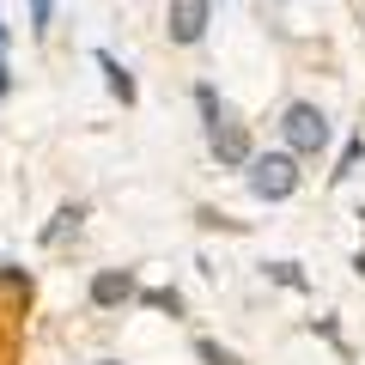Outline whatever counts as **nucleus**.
Here are the masks:
<instances>
[{"mask_svg": "<svg viewBox=\"0 0 365 365\" xmlns=\"http://www.w3.org/2000/svg\"><path fill=\"white\" fill-rule=\"evenodd\" d=\"M244 182H250L256 201H287L292 189H299V158L292 153H256L250 170H244Z\"/></svg>", "mask_w": 365, "mask_h": 365, "instance_id": "obj_1", "label": "nucleus"}, {"mask_svg": "<svg viewBox=\"0 0 365 365\" xmlns=\"http://www.w3.org/2000/svg\"><path fill=\"white\" fill-rule=\"evenodd\" d=\"M280 134H287V153L292 158H317L329 146V116L317 104H287V116H280Z\"/></svg>", "mask_w": 365, "mask_h": 365, "instance_id": "obj_2", "label": "nucleus"}, {"mask_svg": "<svg viewBox=\"0 0 365 365\" xmlns=\"http://www.w3.org/2000/svg\"><path fill=\"white\" fill-rule=\"evenodd\" d=\"M207 19H213V0H170V13H165V31H170V43H201L207 37Z\"/></svg>", "mask_w": 365, "mask_h": 365, "instance_id": "obj_3", "label": "nucleus"}, {"mask_svg": "<svg viewBox=\"0 0 365 365\" xmlns=\"http://www.w3.org/2000/svg\"><path fill=\"white\" fill-rule=\"evenodd\" d=\"M207 146H213V158H220V165H244V170H250V158H256V153H250V128L232 116V110L207 128Z\"/></svg>", "mask_w": 365, "mask_h": 365, "instance_id": "obj_4", "label": "nucleus"}, {"mask_svg": "<svg viewBox=\"0 0 365 365\" xmlns=\"http://www.w3.org/2000/svg\"><path fill=\"white\" fill-rule=\"evenodd\" d=\"M128 299H134V268H98L91 274V304L98 311H116Z\"/></svg>", "mask_w": 365, "mask_h": 365, "instance_id": "obj_5", "label": "nucleus"}, {"mask_svg": "<svg viewBox=\"0 0 365 365\" xmlns=\"http://www.w3.org/2000/svg\"><path fill=\"white\" fill-rule=\"evenodd\" d=\"M98 67H104V86L116 91L122 104H134V98H140V91H134V79H128V67H122V61H116L110 49H98Z\"/></svg>", "mask_w": 365, "mask_h": 365, "instance_id": "obj_6", "label": "nucleus"}, {"mask_svg": "<svg viewBox=\"0 0 365 365\" xmlns=\"http://www.w3.org/2000/svg\"><path fill=\"white\" fill-rule=\"evenodd\" d=\"M359 158H365V140H347V146H341V158H335V170H329V177H353V170H359Z\"/></svg>", "mask_w": 365, "mask_h": 365, "instance_id": "obj_7", "label": "nucleus"}, {"mask_svg": "<svg viewBox=\"0 0 365 365\" xmlns=\"http://www.w3.org/2000/svg\"><path fill=\"white\" fill-rule=\"evenodd\" d=\"M195 359H201V365H244V359H237V353H225L220 341H207V335L195 341Z\"/></svg>", "mask_w": 365, "mask_h": 365, "instance_id": "obj_8", "label": "nucleus"}, {"mask_svg": "<svg viewBox=\"0 0 365 365\" xmlns=\"http://www.w3.org/2000/svg\"><path fill=\"white\" fill-rule=\"evenodd\" d=\"M73 225H79V207H61V213L49 220V232H43V244H61V237L73 232Z\"/></svg>", "mask_w": 365, "mask_h": 365, "instance_id": "obj_9", "label": "nucleus"}, {"mask_svg": "<svg viewBox=\"0 0 365 365\" xmlns=\"http://www.w3.org/2000/svg\"><path fill=\"white\" fill-rule=\"evenodd\" d=\"M146 304H153V311H170V317L182 311V299H177V292H165V287H158V292H146Z\"/></svg>", "mask_w": 365, "mask_h": 365, "instance_id": "obj_10", "label": "nucleus"}, {"mask_svg": "<svg viewBox=\"0 0 365 365\" xmlns=\"http://www.w3.org/2000/svg\"><path fill=\"white\" fill-rule=\"evenodd\" d=\"M49 19H55V0H31V25L49 31Z\"/></svg>", "mask_w": 365, "mask_h": 365, "instance_id": "obj_11", "label": "nucleus"}, {"mask_svg": "<svg viewBox=\"0 0 365 365\" xmlns=\"http://www.w3.org/2000/svg\"><path fill=\"white\" fill-rule=\"evenodd\" d=\"M6 91H13V73H6V61H0V98H6Z\"/></svg>", "mask_w": 365, "mask_h": 365, "instance_id": "obj_12", "label": "nucleus"}, {"mask_svg": "<svg viewBox=\"0 0 365 365\" xmlns=\"http://www.w3.org/2000/svg\"><path fill=\"white\" fill-rule=\"evenodd\" d=\"M0 49H6V25H0Z\"/></svg>", "mask_w": 365, "mask_h": 365, "instance_id": "obj_13", "label": "nucleus"}, {"mask_svg": "<svg viewBox=\"0 0 365 365\" xmlns=\"http://www.w3.org/2000/svg\"><path fill=\"white\" fill-rule=\"evenodd\" d=\"M98 365H122V359H98Z\"/></svg>", "mask_w": 365, "mask_h": 365, "instance_id": "obj_14", "label": "nucleus"}]
</instances>
